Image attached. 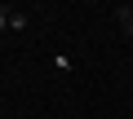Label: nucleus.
I'll return each instance as SVG.
<instances>
[{"mask_svg": "<svg viewBox=\"0 0 133 119\" xmlns=\"http://www.w3.org/2000/svg\"><path fill=\"white\" fill-rule=\"evenodd\" d=\"M115 22H120L124 35H133V5H120V9H115Z\"/></svg>", "mask_w": 133, "mask_h": 119, "instance_id": "f257e3e1", "label": "nucleus"}, {"mask_svg": "<svg viewBox=\"0 0 133 119\" xmlns=\"http://www.w3.org/2000/svg\"><path fill=\"white\" fill-rule=\"evenodd\" d=\"M27 22H31V18H27V13H18V9H14V22H9V31H27Z\"/></svg>", "mask_w": 133, "mask_h": 119, "instance_id": "f03ea898", "label": "nucleus"}, {"mask_svg": "<svg viewBox=\"0 0 133 119\" xmlns=\"http://www.w3.org/2000/svg\"><path fill=\"white\" fill-rule=\"evenodd\" d=\"M9 22H14V9H5V5H0V31H9Z\"/></svg>", "mask_w": 133, "mask_h": 119, "instance_id": "7ed1b4c3", "label": "nucleus"}]
</instances>
